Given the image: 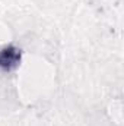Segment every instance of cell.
Wrapping results in <instances>:
<instances>
[{
  "label": "cell",
  "mask_w": 124,
  "mask_h": 126,
  "mask_svg": "<svg viewBox=\"0 0 124 126\" xmlns=\"http://www.w3.org/2000/svg\"><path fill=\"white\" fill-rule=\"evenodd\" d=\"M19 60H21V53L13 47H6L4 50L0 51V67L6 70L16 67Z\"/></svg>",
  "instance_id": "cell-1"
}]
</instances>
